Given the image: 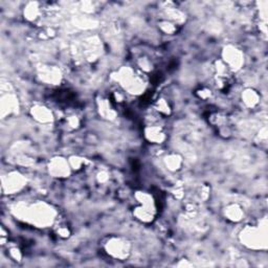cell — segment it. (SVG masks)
Wrapping results in <instances>:
<instances>
[{
  "label": "cell",
  "instance_id": "19",
  "mask_svg": "<svg viewBox=\"0 0 268 268\" xmlns=\"http://www.w3.org/2000/svg\"><path fill=\"white\" fill-rule=\"evenodd\" d=\"M155 111L162 116H169L172 112L169 102L165 98H159L154 104Z\"/></svg>",
  "mask_w": 268,
  "mask_h": 268
},
{
  "label": "cell",
  "instance_id": "1",
  "mask_svg": "<svg viewBox=\"0 0 268 268\" xmlns=\"http://www.w3.org/2000/svg\"><path fill=\"white\" fill-rule=\"evenodd\" d=\"M16 215L22 217L35 226L49 227L56 220V209L49 203L38 201L16 208Z\"/></svg>",
  "mask_w": 268,
  "mask_h": 268
},
{
  "label": "cell",
  "instance_id": "6",
  "mask_svg": "<svg viewBox=\"0 0 268 268\" xmlns=\"http://www.w3.org/2000/svg\"><path fill=\"white\" fill-rule=\"evenodd\" d=\"M27 185V178L18 171H11L3 176V192L11 195L21 192Z\"/></svg>",
  "mask_w": 268,
  "mask_h": 268
},
{
  "label": "cell",
  "instance_id": "5",
  "mask_svg": "<svg viewBox=\"0 0 268 268\" xmlns=\"http://www.w3.org/2000/svg\"><path fill=\"white\" fill-rule=\"evenodd\" d=\"M221 60L227 66L231 74L239 72L244 65V55L237 46L228 44L221 53Z\"/></svg>",
  "mask_w": 268,
  "mask_h": 268
},
{
  "label": "cell",
  "instance_id": "13",
  "mask_svg": "<svg viewBox=\"0 0 268 268\" xmlns=\"http://www.w3.org/2000/svg\"><path fill=\"white\" fill-rule=\"evenodd\" d=\"M223 216L230 222H240L245 216L244 208L239 203H229L223 208Z\"/></svg>",
  "mask_w": 268,
  "mask_h": 268
},
{
  "label": "cell",
  "instance_id": "26",
  "mask_svg": "<svg viewBox=\"0 0 268 268\" xmlns=\"http://www.w3.org/2000/svg\"><path fill=\"white\" fill-rule=\"evenodd\" d=\"M196 95L198 96V98H199V99L206 101V100H208V99H211V98H212L213 92H212L211 89L203 87V88H201V89H199V90H197Z\"/></svg>",
  "mask_w": 268,
  "mask_h": 268
},
{
  "label": "cell",
  "instance_id": "3",
  "mask_svg": "<svg viewBox=\"0 0 268 268\" xmlns=\"http://www.w3.org/2000/svg\"><path fill=\"white\" fill-rule=\"evenodd\" d=\"M239 240L244 246L252 250L266 249L267 229L266 223L263 226L248 225L244 227L239 234Z\"/></svg>",
  "mask_w": 268,
  "mask_h": 268
},
{
  "label": "cell",
  "instance_id": "11",
  "mask_svg": "<svg viewBox=\"0 0 268 268\" xmlns=\"http://www.w3.org/2000/svg\"><path fill=\"white\" fill-rule=\"evenodd\" d=\"M30 114L33 118V120L43 125H48V124L53 123L55 119L53 111L49 107H46L45 105H41V104L33 105L30 109Z\"/></svg>",
  "mask_w": 268,
  "mask_h": 268
},
{
  "label": "cell",
  "instance_id": "2",
  "mask_svg": "<svg viewBox=\"0 0 268 268\" xmlns=\"http://www.w3.org/2000/svg\"><path fill=\"white\" fill-rule=\"evenodd\" d=\"M115 80L125 92L134 96L144 93L147 86V81L143 73L137 72L130 66L121 67L115 74Z\"/></svg>",
  "mask_w": 268,
  "mask_h": 268
},
{
  "label": "cell",
  "instance_id": "29",
  "mask_svg": "<svg viewBox=\"0 0 268 268\" xmlns=\"http://www.w3.org/2000/svg\"><path fill=\"white\" fill-rule=\"evenodd\" d=\"M6 242H7V232H6L5 227H2V244L3 245H5Z\"/></svg>",
  "mask_w": 268,
  "mask_h": 268
},
{
  "label": "cell",
  "instance_id": "18",
  "mask_svg": "<svg viewBox=\"0 0 268 268\" xmlns=\"http://www.w3.org/2000/svg\"><path fill=\"white\" fill-rule=\"evenodd\" d=\"M99 110L103 118L107 120H114L116 115H118V112L115 111L110 100H101L99 104Z\"/></svg>",
  "mask_w": 268,
  "mask_h": 268
},
{
  "label": "cell",
  "instance_id": "10",
  "mask_svg": "<svg viewBox=\"0 0 268 268\" xmlns=\"http://www.w3.org/2000/svg\"><path fill=\"white\" fill-rule=\"evenodd\" d=\"M83 56L88 62L97 61L102 54V43L97 37H90L83 43Z\"/></svg>",
  "mask_w": 268,
  "mask_h": 268
},
{
  "label": "cell",
  "instance_id": "4",
  "mask_svg": "<svg viewBox=\"0 0 268 268\" xmlns=\"http://www.w3.org/2000/svg\"><path fill=\"white\" fill-rule=\"evenodd\" d=\"M104 249L109 257L124 261L129 258L132 250L131 242L124 237H109L104 243Z\"/></svg>",
  "mask_w": 268,
  "mask_h": 268
},
{
  "label": "cell",
  "instance_id": "14",
  "mask_svg": "<svg viewBox=\"0 0 268 268\" xmlns=\"http://www.w3.org/2000/svg\"><path fill=\"white\" fill-rule=\"evenodd\" d=\"M241 100L242 103L245 105V107L253 109L260 104L261 97L257 90H254L253 88H246L241 93Z\"/></svg>",
  "mask_w": 268,
  "mask_h": 268
},
{
  "label": "cell",
  "instance_id": "9",
  "mask_svg": "<svg viewBox=\"0 0 268 268\" xmlns=\"http://www.w3.org/2000/svg\"><path fill=\"white\" fill-rule=\"evenodd\" d=\"M19 108V102L15 93L11 91H4L0 101V112L2 118L8 119L10 116L17 113Z\"/></svg>",
  "mask_w": 268,
  "mask_h": 268
},
{
  "label": "cell",
  "instance_id": "7",
  "mask_svg": "<svg viewBox=\"0 0 268 268\" xmlns=\"http://www.w3.org/2000/svg\"><path fill=\"white\" fill-rule=\"evenodd\" d=\"M37 75L41 82L48 85H60L62 81V73L60 68L54 65H40L37 69Z\"/></svg>",
  "mask_w": 268,
  "mask_h": 268
},
{
  "label": "cell",
  "instance_id": "8",
  "mask_svg": "<svg viewBox=\"0 0 268 268\" xmlns=\"http://www.w3.org/2000/svg\"><path fill=\"white\" fill-rule=\"evenodd\" d=\"M49 173L51 174V176L55 178H66L71 176V174L73 172L71 165H69L68 159L57 156L54 157L50 160L49 166H48Z\"/></svg>",
  "mask_w": 268,
  "mask_h": 268
},
{
  "label": "cell",
  "instance_id": "17",
  "mask_svg": "<svg viewBox=\"0 0 268 268\" xmlns=\"http://www.w3.org/2000/svg\"><path fill=\"white\" fill-rule=\"evenodd\" d=\"M164 164L169 171L177 172L182 169L183 158L178 153H170L164 158Z\"/></svg>",
  "mask_w": 268,
  "mask_h": 268
},
{
  "label": "cell",
  "instance_id": "22",
  "mask_svg": "<svg viewBox=\"0 0 268 268\" xmlns=\"http://www.w3.org/2000/svg\"><path fill=\"white\" fill-rule=\"evenodd\" d=\"M81 125V120L77 114H68L63 119V126L67 130H77Z\"/></svg>",
  "mask_w": 268,
  "mask_h": 268
},
{
  "label": "cell",
  "instance_id": "21",
  "mask_svg": "<svg viewBox=\"0 0 268 268\" xmlns=\"http://www.w3.org/2000/svg\"><path fill=\"white\" fill-rule=\"evenodd\" d=\"M68 162H69V165H71L72 170L76 172L84 170V168L89 164V161L87 159L81 156H76V155L69 157Z\"/></svg>",
  "mask_w": 268,
  "mask_h": 268
},
{
  "label": "cell",
  "instance_id": "25",
  "mask_svg": "<svg viewBox=\"0 0 268 268\" xmlns=\"http://www.w3.org/2000/svg\"><path fill=\"white\" fill-rule=\"evenodd\" d=\"M96 179H97L98 183L105 184V183H107L110 180V174L106 170L99 171L96 174Z\"/></svg>",
  "mask_w": 268,
  "mask_h": 268
},
{
  "label": "cell",
  "instance_id": "28",
  "mask_svg": "<svg viewBox=\"0 0 268 268\" xmlns=\"http://www.w3.org/2000/svg\"><path fill=\"white\" fill-rule=\"evenodd\" d=\"M112 99L113 101H115L116 104H121L125 101V95L123 91H114L112 93Z\"/></svg>",
  "mask_w": 268,
  "mask_h": 268
},
{
  "label": "cell",
  "instance_id": "15",
  "mask_svg": "<svg viewBox=\"0 0 268 268\" xmlns=\"http://www.w3.org/2000/svg\"><path fill=\"white\" fill-rule=\"evenodd\" d=\"M155 214H156V208L146 207V206L139 205V204L136 207H134V209H133L134 217L143 223L152 222L155 218Z\"/></svg>",
  "mask_w": 268,
  "mask_h": 268
},
{
  "label": "cell",
  "instance_id": "24",
  "mask_svg": "<svg viewBox=\"0 0 268 268\" xmlns=\"http://www.w3.org/2000/svg\"><path fill=\"white\" fill-rule=\"evenodd\" d=\"M9 254H10V258L13 261H15V262L19 263V262L22 261V258H23L22 251L17 246H11L9 248Z\"/></svg>",
  "mask_w": 268,
  "mask_h": 268
},
{
  "label": "cell",
  "instance_id": "16",
  "mask_svg": "<svg viewBox=\"0 0 268 268\" xmlns=\"http://www.w3.org/2000/svg\"><path fill=\"white\" fill-rule=\"evenodd\" d=\"M43 9L39 3H29L25 11H23V16L29 22H37L42 18Z\"/></svg>",
  "mask_w": 268,
  "mask_h": 268
},
{
  "label": "cell",
  "instance_id": "20",
  "mask_svg": "<svg viewBox=\"0 0 268 268\" xmlns=\"http://www.w3.org/2000/svg\"><path fill=\"white\" fill-rule=\"evenodd\" d=\"M178 25H176V23H174L170 20H167V19H161L159 20L158 22V28L159 30L166 34V35H174L176 34L177 31H178Z\"/></svg>",
  "mask_w": 268,
  "mask_h": 268
},
{
  "label": "cell",
  "instance_id": "23",
  "mask_svg": "<svg viewBox=\"0 0 268 268\" xmlns=\"http://www.w3.org/2000/svg\"><path fill=\"white\" fill-rule=\"evenodd\" d=\"M137 67L142 73H149L153 69V63L149 58L147 57H141L137 60Z\"/></svg>",
  "mask_w": 268,
  "mask_h": 268
},
{
  "label": "cell",
  "instance_id": "27",
  "mask_svg": "<svg viewBox=\"0 0 268 268\" xmlns=\"http://www.w3.org/2000/svg\"><path fill=\"white\" fill-rule=\"evenodd\" d=\"M57 235L59 236L62 239H66L69 236H71V229H69L67 226L65 225H60L57 227Z\"/></svg>",
  "mask_w": 268,
  "mask_h": 268
},
{
  "label": "cell",
  "instance_id": "12",
  "mask_svg": "<svg viewBox=\"0 0 268 268\" xmlns=\"http://www.w3.org/2000/svg\"><path fill=\"white\" fill-rule=\"evenodd\" d=\"M144 135L149 143L161 145L167 139V133L162 127L158 125H149L144 129Z\"/></svg>",
  "mask_w": 268,
  "mask_h": 268
}]
</instances>
